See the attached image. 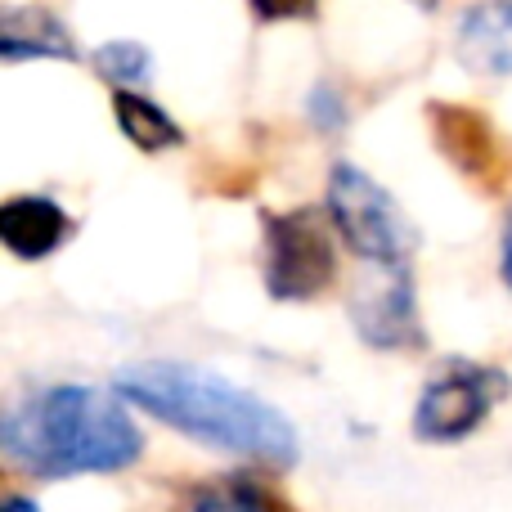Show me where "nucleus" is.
<instances>
[{"label":"nucleus","mask_w":512,"mask_h":512,"mask_svg":"<svg viewBox=\"0 0 512 512\" xmlns=\"http://www.w3.org/2000/svg\"><path fill=\"white\" fill-rule=\"evenodd\" d=\"M144 454V436L122 400L95 387L59 382L5 400L0 409V459L41 481L122 472Z\"/></svg>","instance_id":"nucleus-1"},{"label":"nucleus","mask_w":512,"mask_h":512,"mask_svg":"<svg viewBox=\"0 0 512 512\" xmlns=\"http://www.w3.org/2000/svg\"><path fill=\"white\" fill-rule=\"evenodd\" d=\"M113 387L135 409L212 445V450L256 459L265 468H292L297 463V432H292L288 418L212 369L153 360L122 369Z\"/></svg>","instance_id":"nucleus-2"},{"label":"nucleus","mask_w":512,"mask_h":512,"mask_svg":"<svg viewBox=\"0 0 512 512\" xmlns=\"http://www.w3.org/2000/svg\"><path fill=\"white\" fill-rule=\"evenodd\" d=\"M328 225L360 261L378 270H409L414 261L418 230L400 212L396 198L351 162H337L328 171Z\"/></svg>","instance_id":"nucleus-3"},{"label":"nucleus","mask_w":512,"mask_h":512,"mask_svg":"<svg viewBox=\"0 0 512 512\" xmlns=\"http://www.w3.org/2000/svg\"><path fill=\"white\" fill-rule=\"evenodd\" d=\"M265 292L274 301H315L337 279L333 225L319 212H265Z\"/></svg>","instance_id":"nucleus-4"},{"label":"nucleus","mask_w":512,"mask_h":512,"mask_svg":"<svg viewBox=\"0 0 512 512\" xmlns=\"http://www.w3.org/2000/svg\"><path fill=\"white\" fill-rule=\"evenodd\" d=\"M504 396H508V373L504 369L454 355V360H445L441 369L427 378L423 396H418L414 436L423 445L468 441Z\"/></svg>","instance_id":"nucleus-5"},{"label":"nucleus","mask_w":512,"mask_h":512,"mask_svg":"<svg viewBox=\"0 0 512 512\" xmlns=\"http://www.w3.org/2000/svg\"><path fill=\"white\" fill-rule=\"evenodd\" d=\"M351 324L360 333V342L378 346V351H418V346H427L418 301H414V274L382 270L378 288L364 283L351 297Z\"/></svg>","instance_id":"nucleus-6"},{"label":"nucleus","mask_w":512,"mask_h":512,"mask_svg":"<svg viewBox=\"0 0 512 512\" xmlns=\"http://www.w3.org/2000/svg\"><path fill=\"white\" fill-rule=\"evenodd\" d=\"M432 126H436V144L441 153L463 171V176L481 180L486 189H499V140L495 126L477 113V108L463 104H432Z\"/></svg>","instance_id":"nucleus-7"},{"label":"nucleus","mask_w":512,"mask_h":512,"mask_svg":"<svg viewBox=\"0 0 512 512\" xmlns=\"http://www.w3.org/2000/svg\"><path fill=\"white\" fill-rule=\"evenodd\" d=\"M72 234V221L54 198L41 194H18L0 203V243L18 256V261H45L59 252Z\"/></svg>","instance_id":"nucleus-8"},{"label":"nucleus","mask_w":512,"mask_h":512,"mask_svg":"<svg viewBox=\"0 0 512 512\" xmlns=\"http://www.w3.org/2000/svg\"><path fill=\"white\" fill-rule=\"evenodd\" d=\"M459 59L481 77H512V0H477L459 18Z\"/></svg>","instance_id":"nucleus-9"},{"label":"nucleus","mask_w":512,"mask_h":512,"mask_svg":"<svg viewBox=\"0 0 512 512\" xmlns=\"http://www.w3.org/2000/svg\"><path fill=\"white\" fill-rule=\"evenodd\" d=\"M0 59H77L72 32L41 5H0Z\"/></svg>","instance_id":"nucleus-10"},{"label":"nucleus","mask_w":512,"mask_h":512,"mask_svg":"<svg viewBox=\"0 0 512 512\" xmlns=\"http://www.w3.org/2000/svg\"><path fill=\"white\" fill-rule=\"evenodd\" d=\"M189 512H292L288 499L274 486H265L252 472H230V477L203 481L189 490Z\"/></svg>","instance_id":"nucleus-11"},{"label":"nucleus","mask_w":512,"mask_h":512,"mask_svg":"<svg viewBox=\"0 0 512 512\" xmlns=\"http://www.w3.org/2000/svg\"><path fill=\"white\" fill-rule=\"evenodd\" d=\"M113 113H117L122 135L140 153H167V149H176V144H185V131L176 126V117H171L167 108H158L153 99H144L140 90H117Z\"/></svg>","instance_id":"nucleus-12"},{"label":"nucleus","mask_w":512,"mask_h":512,"mask_svg":"<svg viewBox=\"0 0 512 512\" xmlns=\"http://www.w3.org/2000/svg\"><path fill=\"white\" fill-rule=\"evenodd\" d=\"M95 68H99V77L113 81V86H135V81L149 77L153 59L140 41H108L104 50L95 54Z\"/></svg>","instance_id":"nucleus-13"},{"label":"nucleus","mask_w":512,"mask_h":512,"mask_svg":"<svg viewBox=\"0 0 512 512\" xmlns=\"http://www.w3.org/2000/svg\"><path fill=\"white\" fill-rule=\"evenodd\" d=\"M306 113H310V122H315L319 131H328V135L346 126V104H342V95H337V86H328V81H319V86L310 90Z\"/></svg>","instance_id":"nucleus-14"},{"label":"nucleus","mask_w":512,"mask_h":512,"mask_svg":"<svg viewBox=\"0 0 512 512\" xmlns=\"http://www.w3.org/2000/svg\"><path fill=\"white\" fill-rule=\"evenodd\" d=\"M248 5L261 23H297L319 14V0H248Z\"/></svg>","instance_id":"nucleus-15"},{"label":"nucleus","mask_w":512,"mask_h":512,"mask_svg":"<svg viewBox=\"0 0 512 512\" xmlns=\"http://www.w3.org/2000/svg\"><path fill=\"white\" fill-rule=\"evenodd\" d=\"M499 274H504V283L512 288V221L504 230V252H499Z\"/></svg>","instance_id":"nucleus-16"},{"label":"nucleus","mask_w":512,"mask_h":512,"mask_svg":"<svg viewBox=\"0 0 512 512\" xmlns=\"http://www.w3.org/2000/svg\"><path fill=\"white\" fill-rule=\"evenodd\" d=\"M0 512H41L32 504V499H23V495H5L0 499Z\"/></svg>","instance_id":"nucleus-17"},{"label":"nucleus","mask_w":512,"mask_h":512,"mask_svg":"<svg viewBox=\"0 0 512 512\" xmlns=\"http://www.w3.org/2000/svg\"><path fill=\"white\" fill-rule=\"evenodd\" d=\"M414 5H418V9H436V5H441V0H414Z\"/></svg>","instance_id":"nucleus-18"}]
</instances>
